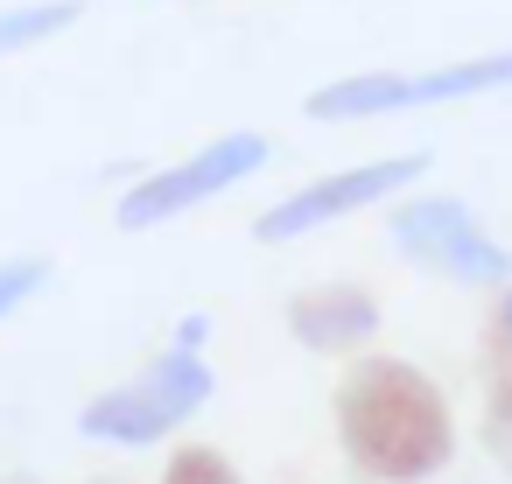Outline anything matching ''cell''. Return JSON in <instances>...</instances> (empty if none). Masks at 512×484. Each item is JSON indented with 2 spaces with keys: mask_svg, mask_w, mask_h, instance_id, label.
Returning a JSON list of instances; mask_svg holds the SVG:
<instances>
[{
  "mask_svg": "<svg viewBox=\"0 0 512 484\" xmlns=\"http://www.w3.org/2000/svg\"><path fill=\"white\" fill-rule=\"evenodd\" d=\"M337 442L372 484H428L456 456V414L414 358L365 351L337 379Z\"/></svg>",
  "mask_w": 512,
  "mask_h": 484,
  "instance_id": "6da1fadb",
  "label": "cell"
},
{
  "mask_svg": "<svg viewBox=\"0 0 512 484\" xmlns=\"http://www.w3.org/2000/svg\"><path fill=\"white\" fill-rule=\"evenodd\" d=\"M484 92H512V50L435 64V71H358V78L316 85L309 92V120H386V113L456 106V99H484Z\"/></svg>",
  "mask_w": 512,
  "mask_h": 484,
  "instance_id": "7a4b0ae2",
  "label": "cell"
},
{
  "mask_svg": "<svg viewBox=\"0 0 512 484\" xmlns=\"http://www.w3.org/2000/svg\"><path fill=\"white\" fill-rule=\"evenodd\" d=\"M211 386H218V379H211L204 358H176V351H162V358H155L148 372H134L127 386L85 400L78 428H85L92 442H113V449H148V442H169L190 414H204Z\"/></svg>",
  "mask_w": 512,
  "mask_h": 484,
  "instance_id": "3957f363",
  "label": "cell"
},
{
  "mask_svg": "<svg viewBox=\"0 0 512 484\" xmlns=\"http://www.w3.org/2000/svg\"><path fill=\"white\" fill-rule=\"evenodd\" d=\"M393 246L442 274V281H463V288H512V253L477 225V211L463 197H407L393 218H386Z\"/></svg>",
  "mask_w": 512,
  "mask_h": 484,
  "instance_id": "277c9868",
  "label": "cell"
},
{
  "mask_svg": "<svg viewBox=\"0 0 512 484\" xmlns=\"http://www.w3.org/2000/svg\"><path fill=\"white\" fill-rule=\"evenodd\" d=\"M260 169H267V141H260V134H218L211 148H197V155H183V162L141 176V183L120 197L113 218H120L127 232H155V225H169V218H183V211H197V204L239 190V183L260 176Z\"/></svg>",
  "mask_w": 512,
  "mask_h": 484,
  "instance_id": "5b68a950",
  "label": "cell"
},
{
  "mask_svg": "<svg viewBox=\"0 0 512 484\" xmlns=\"http://www.w3.org/2000/svg\"><path fill=\"white\" fill-rule=\"evenodd\" d=\"M414 176H428V155H421V148H414V155H386V162H358V169H337V176H316V183H302L295 197L267 204V211L253 218V239H260V246H281V239L323 232V225H337V218H351V211L386 204V197L407 190Z\"/></svg>",
  "mask_w": 512,
  "mask_h": 484,
  "instance_id": "8992f818",
  "label": "cell"
},
{
  "mask_svg": "<svg viewBox=\"0 0 512 484\" xmlns=\"http://www.w3.org/2000/svg\"><path fill=\"white\" fill-rule=\"evenodd\" d=\"M288 337H295L302 351H323V358L358 351V344H372V337H379V295H372V288H358V281L302 288V295L288 302Z\"/></svg>",
  "mask_w": 512,
  "mask_h": 484,
  "instance_id": "52a82bcc",
  "label": "cell"
},
{
  "mask_svg": "<svg viewBox=\"0 0 512 484\" xmlns=\"http://www.w3.org/2000/svg\"><path fill=\"white\" fill-rule=\"evenodd\" d=\"M484 421L491 442H512V323L498 309L484 316Z\"/></svg>",
  "mask_w": 512,
  "mask_h": 484,
  "instance_id": "ba28073f",
  "label": "cell"
},
{
  "mask_svg": "<svg viewBox=\"0 0 512 484\" xmlns=\"http://www.w3.org/2000/svg\"><path fill=\"white\" fill-rule=\"evenodd\" d=\"M85 15V0H43V8H8L0 15V57H22L50 36H64L71 22Z\"/></svg>",
  "mask_w": 512,
  "mask_h": 484,
  "instance_id": "9c48e42d",
  "label": "cell"
},
{
  "mask_svg": "<svg viewBox=\"0 0 512 484\" xmlns=\"http://www.w3.org/2000/svg\"><path fill=\"white\" fill-rule=\"evenodd\" d=\"M162 484H246V477L232 470V456H225V449L190 442V449H176V456L162 463Z\"/></svg>",
  "mask_w": 512,
  "mask_h": 484,
  "instance_id": "30bf717a",
  "label": "cell"
},
{
  "mask_svg": "<svg viewBox=\"0 0 512 484\" xmlns=\"http://www.w3.org/2000/svg\"><path fill=\"white\" fill-rule=\"evenodd\" d=\"M50 281V260H36V253H22V260H0V323H8L36 288Z\"/></svg>",
  "mask_w": 512,
  "mask_h": 484,
  "instance_id": "8fae6325",
  "label": "cell"
},
{
  "mask_svg": "<svg viewBox=\"0 0 512 484\" xmlns=\"http://www.w3.org/2000/svg\"><path fill=\"white\" fill-rule=\"evenodd\" d=\"M204 337H211V316H204V309H190V316L169 330V351H176V358H197V351H204Z\"/></svg>",
  "mask_w": 512,
  "mask_h": 484,
  "instance_id": "7c38bea8",
  "label": "cell"
},
{
  "mask_svg": "<svg viewBox=\"0 0 512 484\" xmlns=\"http://www.w3.org/2000/svg\"><path fill=\"white\" fill-rule=\"evenodd\" d=\"M491 309H498V316L512 323V288H498V302H491Z\"/></svg>",
  "mask_w": 512,
  "mask_h": 484,
  "instance_id": "4fadbf2b",
  "label": "cell"
},
{
  "mask_svg": "<svg viewBox=\"0 0 512 484\" xmlns=\"http://www.w3.org/2000/svg\"><path fill=\"white\" fill-rule=\"evenodd\" d=\"M8 484H29V477H8Z\"/></svg>",
  "mask_w": 512,
  "mask_h": 484,
  "instance_id": "5bb4252c",
  "label": "cell"
}]
</instances>
